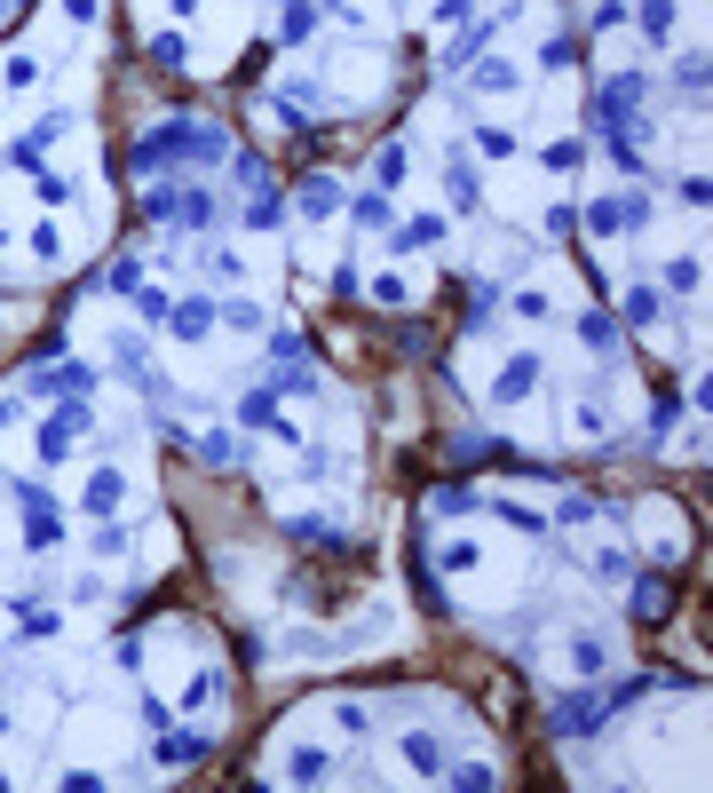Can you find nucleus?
<instances>
[{"label":"nucleus","mask_w":713,"mask_h":793,"mask_svg":"<svg viewBox=\"0 0 713 793\" xmlns=\"http://www.w3.org/2000/svg\"><path fill=\"white\" fill-rule=\"evenodd\" d=\"M579 159H587V143H579V135H563V143H547V167H579Z\"/></svg>","instance_id":"4c0bfd02"},{"label":"nucleus","mask_w":713,"mask_h":793,"mask_svg":"<svg viewBox=\"0 0 713 793\" xmlns=\"http://www.w3.org/2000/svg\"><path fill=\"white\" fill-rule=\"evenodd\" d=\"M238 421H246V429H278V445H302V437L278 421V389H254V397L238 405Z\"/></svg>","instance_id":"9d476101"},{"label":"nucleus","mask_w":713,"mask_h":793,"mask_svg":"<svg viewBox=\"0 0 713 793\" xmlns=\"http://www.w3.org/2000/svg\"><path fill=\"white\" fill-rule=\"evenodd\" d=\"M642 96H650V72H618V80H603L595 88V143H634V127H642Z\"/></svg>","instance_id":"f03ea898"},{"label":"nucleus","mask_w":713,"mask_h":793,"mask_svg":"<svg viewBox=\"0 0 713 793\" xmlns=\"http://www.w3.org/2000/svg\"><path fill=\"white\" fill-rule=\"evenodd\" d=\"M167 326H175V334H214V302H199V294H191V302H175V310H167Z\"/></svg>","instance_id":"dca6fc26"},{"label":"nucleus","mask_w":713,"mask_h":793,"mask_svg":"<svg viewBox=\"0 0 713 793\" xmlns=\"http://www.w3.org/2000/svg\"><path fill=\"white\" fill-rule=\"evenodd\" d=\"M151 64H159V72H183V32H159V40H151Z\"/></svg>","instance_id":"473e14b6"},{"label":"nucleus","mask_w":713,"mask_h":793,"mask_svg":"<svg viewBox=\"0 0 713 793\" xmlns=\"http://www.w3.org/2000/svg\"><path fill=\"white\" fill-rule=\"evenodd\" d=\"M579 341H587V357H618V318L587 310V318H579Z\"/></svg>","instance_id":"2eb2a0df"},{"label":"nucleus","mask_w":713,"mask_h":793,"mask_svg":"<svg viewBox=\"0 0 713 793\" xmlns=\"http://www.w3.org/2000/svg\"><path fill=\"white\" fill-rule=\"evenodd\" d=\"M199 262H206V278H238V254H230V246H206Z\"/></svg>","instance_id":"58836bf2"},{"label":"nucleus","mask_w":713,"mask_h":793,"mask_svg":"<svg viewBox=\"0 0 713 793\" xmlns=\"http://www.w3.org/2000/svg\"><path fill=\"white\" fill-rule=\"evenodd\" d=\"M611 714H618L611 690H571L563 706H547V730H555V738H587V730H603Z\"/></svg>","instance_id":"7ed1b4c3"},{"label":"nucleus","mask_w":713,"mask_h":793,"mask_svg":"<svg viewBox=\"0 0 713 793\" xmlns=\"http://www.w3.org/2000/svg\"><path fill=\"white\" fill-rule=\"evenodd\" d=\"M539 381H547V373H539V357H508V373H500V397H531V389H539Z\"/></svg>","instance_id":"f3484780"},{"label":"nucleus","mask_w":713,"mask_h":793,"mask_svg":"<svg viewBox=\"0 0 713 793\" xmlns=\"http://www.w3.org/2000/svg\"><path fill=\"white\" fill-rule=\"evenodd\" d=\"M286 778H294V786H325V778H333V754H325V746H294V754H286Z\"/></svg>","instance_id":"f8f14e48"},{"label":"nucleus","mask_w":713,"mask_h":793,"mask_svg":"<svg viewBox=\"0 0 713 793\" xmlns=\"http://www.w3.org/2000/svg\"><path fill=\"white\" fill-rule=\"evenodd\" d=\"M40 151H48V143H32V135H16V143H8V167H24V175H40Z\"/></svg>","instance_id":"72a5a7b5"},{"label":"nucleus","mask_w":713,"mask_h":793,"mask_svg":"<svg viewBox=\"0 0 713 793\" xmlns=\"http://www.w3.org/2000/svg\"><path fill=\"white\" fill-rule=\"evenodd\" d=\"M349 215H357L365 230H381V223H389V191H357V199H349Z\"/></svg>","instance_id":"c85d7f7f"},{"label":"nucleus","mask_w":713,"mask_h":793,"mask_svg":"<svg viewBox=\"0 0 713 793\" xmlns=\"http://www.w3.org/2000/svg\"><path fill=\"white\" fill-rule=\"evenodd\" d=\"M468 508H484L476 484H428V516H468Z\"/></svg>","instance_id":"4468645a"},{"label":"nucleus","mask_w":713,"mask_h":793,"mask_svg":"<svg viewBox=\"0 0 713 793\" xmlns=\"http://www.w3.org/2000/svg\"><path fill=\"white\" fill-rule=\"evenodd\" d=\"M302 215H341V183L333 175H309L302 183Z\"/></svg>","instance_id":"a211bd4d"},{"label":"nucleus","mask_w":713,"mask_h":793,"mask_svg":"<svg viewBox=\"0 0 713 793\" xmlns=\"http://www.w3.org/2000/svg\"><path fill=\"white\" fill-rule=\"evenodd\" d=\"M143 215H151V223H183V191H175V183L143 191Z\"/></svg>","instance_id":"4be33fe9"},{"label":"nucleus","mask_w":713,"mask_h":793,"mask_svg":"<svg viewBox=\"0 0 713 793\" xmlns=\"http://www.w3.org/2000/svg\"><path fill=\"white\" fill-rule=\"evenodd\" d=\"M64 16H72V24H96V16H103V0H64Z\"/></svg>","instance_id":"37998d69"},{"label":"nucleus","mask_w":713,"mask_h":793,"mask_svg":"<svg viewBox=\"0 0 713 793\" xmlns=\"http://www.w3.org/2000/svg\"><path fill=\"white\" fill-rule=\"evenodd\" d=\"M492 32H500V16H484V24H468V32L452 40V56H444V64H452V72H468V64L484 56V40H492Z\"/></svg>","instance_id":"ddd939ff"},{"label":"nucleus","mask_w":713,"mask_h":793,"mask_svg":"<svg viewBox=\"0 0 713 793\" xmlns=\"http://www.w3.org/2000/svg\"><path fill=\"white\" fill-rule=\"evenodd\" d=\"M444 199H452L460 215H476V207H484V175H476V159H468L460 143L444 151Z\"/></svg>","instance_id":"6e6552de"},{"label":"nucleus","mask_w":713,"mask_h":793,"mask_svg":"<svg viewBox=\"0 0 713 793\" xmlns=\"http://www.w3.org/2000/svg\"><path fill=\"white\" fill-rule=\"evenodd\" d=\"M167 310H175V302H167L159 286H135V318H143V326H167Z\"/></svg>","instance_id":"7c9ffc66"},{"label":"nucleus","mask_w":713,"mask_h":793,"mask_svg":"<svg viewBox=\"0 0 713 793\" xmlns=\"http://www.w3.org/2000/svg\"><path fill=\"white\" fill-rule=\"evenodd\" d=\"M484 508H500V516H508V524H523V532H531V540H539V532H547V516H539V508H523V500H484Z\"/></svg>","instance_id":"2f4dec72"},{"label":"nucleus","mask_w":713,"mask_h":793,"mask_svg":"<svg viewBox=\"0 0 713 793\" xmlns=\"http://www.w3.org/2000/svg\"><path fill=\"white\" fill-rule=\"evenodd\" d=\"M468 88H484V96H500V88H515V64H484Z\"/></svg>","instance_id":"e433bc0d"},{"label":"nucleus","mask_w":713,"mask_h":793,"mask_svg":"<svg viewBox=\"0 0 713 793\" xmlns=\"http://www.w3.org/2000/svg\"><path fill=\"white\" fill-rule=\"evenodd\" d=\"M484 460H508V437H492V429L452 437V468H460V476H468V468H484Z\"/></svg>","instance_id":"1a4fd4ad"},{"label":"nucleus","mask_w":713,"mask_h":793,"mask_svg":"<svg viewBox=\"0 0 713 793\" xmlns=\"http://www.w3.org/2000/svg\"><path fill=\"white\" fill-rule=\"evenodd\" d=\"M88 429H96V405H88V397H56V413H48V429H40V453H48V460L80 453Z\"/></svg>","instance_id":"20e7f679"},{"label":"nucleus","mask_w":713,"mask_h":793,"mask_svg":"<svg viewBox=\"0 0 713 793\" xmlns=\"http://www.w3.org/2000/svg\"><path fill=\"white\" fill-rule=\"evenodd\" d=\"M199 754H206V738H159V754H151V762H167V770H191Z\"/></svg>","instance_id":"a878e982"},{"label":"nucleus","mask_w":713,"mask_h":793,"mask_svg":"<svg viewBox=\"0 0 713 793\" xmlns=\"http://www.w3.org/2000/svg\"><path fill=\"white\" fill-rule=\"evenodd\" d=\"M103 278H111V286H119V294H135V286H143V262H135V254H119V262H111V270H103Z\"/></svg>","instance_id":"f704fd0d"},{"label":"nucleus","mask_w":713,"mask_h":793,"mask_svg":"<svg viewBox=\"0 0 713 793\" xmlns=\"http://www.w3.org/2000/svg\"><path fill=\"white\" fill-rule=\"evenodd\" d=\"M191 453H199L206 468H238V437H230V429H206V437L191 445Z\"/></svg>","instance_id":"6ab92c4d"},{"label":"nucleus","mask_w":713,"mask_h":793,"mask_svg":"<svg viewBox=\"0 0 713 793\" xmlns=\"http://www.w3.org/2000/svg\"><path fill=\"white\" fill-rule=\"evenodd\" d=\"M88 389H96V365H80V357H56V365L24 373V397H88Z\"/></svg>","instance_id":"39448f33"},{"label":"nucleus","mask_w":713,"mask_h":793,"mask_svg":"<svg viewBox=\"0 0 713 793\" xmlns=\"http://www.w3.org/2000/svg\"><path fill=\"white\" fill-rule=\"evenodd\" d=\"M127 167L135 175H167V167H230V135L206 127V119H159L127 143Z\"/></svg>","instance_id":"f257e3e1"},{"label":"nucleus","mask_w":713,"mask_h":793,"mask_svg":"<svg viewBox=\"0 0 713 793\" xmlns=\"http://www.w3.org/2000/svg\"><path fill=\"white\" fill-rule=\"evenodd\" d=\"M666 603H674L666 579H642V587H634V619H666Z\"/></svg>","instance_id":"b1692460"},{"label":"nucleus","mask_w":713,"mask_h":793,"mask_svg":"<svg viewBox=\"0 0 713 793\" xmlns=\"http://www.w3.org/2000/svg\"><path fill=\"white\" fill-rule=\"evenodd\" d=\"M119 500H127V476H119V468H96V476H88V492H80V508H88V516H111Z\"/></svg>","instance_id":"9b49d317"},{"label":"nucleus","mask_w":713,"mask_h":793,"mask_svg":"<svg viewBox=\"0 0 713 793\" xmlns=\"http://www.w3.org/2000/svg\"><path fill=\"white\" fill-rule=\"evenodd\" d=\"M634 16H642V32H650V40H666V32H674V0H642Z\"/></svg>","instance_id":"c756f323"},{"label":"nucleus","mask_w":713,"mask_h":793,"mask_svg":"<svg viewBox=\"0 0 713 793\" xmlns=\"http://www.w3.org/2000/svg\"><path fill=\"white\" fill-rule=\"evenodd\" d=\"M214 698H222V675H199V682H191V698H183V706H214Z\"/></svg>","instance_id":"79ce46f5"},{"label":"nucleus","mask_w":713,"mask_h":793,"mask_svg":"<svg viewBox=\"0 0 713 793\" xmlns=\"http://www.w3.org/2000/svg\"><path fill=\"white\" fill-rule=\"evenodd\" d=\"M40 207H72V183L64 175H40Z\"/></svg>","instance_id":"a19ab883"},{"label":"nucleus","mask_w":713,"mask_h":793,"mask_svg":"<svg viewBox=\"0 0 713 793\" xmlns=\"http://www.w3.org/2000/svg\"><path fill=\"white\" fill-rule=\"evenodd\" d=\"M270 373H278V389H294V397L317 389V365H309L302 334H270Z\"/></svg>","instance_id":"0eeeda50"},{"label":"nucleus","mask_w":713,"mask_h":793,"mask_svg":"<svg viewBox=\"0 0 713 793\" xmlns=\"http://www.w3.org/2000/svg\"><path fill=\"white\" fill-rule=\"evenodd\" d=\"M32 80H40V64H32V56H8V88H16V96H24V88H32Z\"/></svg>","instance_id":"ea45409f"},{"label":"nucleus","mask_w":713,"mask_h":793,"mask_svg":"<svg viewBox=\"0 0 713 793\" xmlns=\"http://www.w3.org/2000/svg\"><path fill=\"white\" fill-rule=\"evenodd\" d=\"M579 223L595 230V238H611V230H642V223H650V199H642V191H618V199H587V207H579Z\"/></svg>","instance_id":"423d86ee"},{"label":"nucleus","mask_w":713,"mask_h":793,"mask_svg":"<svg viewBox=\"0 0 713 793\" xmlns=\"http://www.w3.org/2000/svg\"><path fill=\"white\" fill-rule=\"evenodd\" d=\"M468 8H476V0H436V16H444V24H460Z\"/></svg>","instance_id":"c03bdc74"},{"label":"nucleus","mask_w":713,"mask_h":793,"mask_svg":"<svg viewBox=\"0 0 713 793\" xmlns=\"http://www.w3.org/2000/svg\"><path fill=\"white\" fill-rule=\"evenodd\" d=\"M405 762H412V770H428V778H436V770H444V746H436L428 730H405Z\"/></svg>","instance_id":"412c9836"},{"label":"nucleus","mask_w":713,"mask_h":793,"mask_svg":"<svg viewBox=\"0 0 713 793\" xmlns=\"http://www.w3.org/2000/svg\"><path fill=\"white\" fill-rule=\"evenodd\" d=\"M658 318H666L658 286H634V294H626V326H658Z\"/></svg>","instance_id":"5701e85b"},{"label":"nucleus","mask_w":713,"mask_h":793,"mask_svg":"<svg viewBox=\"0 0 713 793\" xmlns=\"http://www.w3.org/2000/svg\"><path fill=\"white\" fill-rule=\"evenodd\" d=\"M16 627H24V643H40V635H56V611H24L16 603Z\"/></svg>","instance_id":"c9c22d12"},{"label":"nucleus","mask_w":713,"mask_h":793,"mask_svg":"<svg viewBox=\"0 0 713 793\" xmlns=\"http://www.w3.org/2000/svg\"><path fill=\"white\" fill-rule=\"evenodd\" d=\"M444 238V215H412V223H397V254L405 246H436Z\"/></svg>","instance_id":"393cba45"},{"label":"nucleus","mask_w":713,"mask_h":793,"mask_svg":"<svg viewBox=\"0 0 713 793\" xmlns=\"http://www.w3.org/2000/svg\"><path fill=\"white\" fill-rule=\"evenodd\" d=\"M405 175H412V151H405V143H389V151L373 159V183H381V191H397Z\"/></svg>","instance_id":"aec40b11"},{"label":"nucleus","mask_w":713,"mask_h":793,"mask_svg":"<svg viewBox=\"0 0 713 793\" xmlns=\"http://www.w3.org/2000/svg\"><path fill=\"white\" fill-rule=\"evenodd\" d=\"M309 24H317V8H309V0H286V16H278V40L294 48V40H309Z\"/></svg>","instance_id":"cd10ccee"},{"label":"nucleus","mask_w":713,"mask_h":793,"mask_svg":"<svg viewBox=\"0 0 713 793\" xmlns=\"http://www.w3.org/2000/svg\"><path fill=\"white\" fill-rule=\"evenodd\" d=\"M246 223H254V230H278V223H286V199L262 183V199H246Z\"/></svg>","instance_id":"bb28decb"}]
</instances>
